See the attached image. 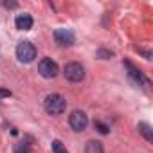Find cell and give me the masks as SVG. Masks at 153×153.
I'll use <instances>...</instances> for the list:
<instances>
[{"mask_svg": "<svg viewBox=\"0 0 153 153\" xmlns=\"http://www.w3.org/2000/svg\"><path fill=\"white\" fill-rule=\"evenodd\" d=\"M137 130H139L140 135H144V139H146L148 142H153V130H151V126H149L148 123H139Z\"/></svg>", "mask_w": 153, "mask_h": 153, "instance_id": "cell-9", "label": "cell"}, {"mask_svg": "<svg viewBox=\"0 0 153 153\" xmlns=\"http://www.w3.org/2000/svg\"><path fill=\"white\" fill-rule=\"evenodd\" d=\"M4 97H11V90L9 88H0V99Z\"/></svg>", "mask_w": 153, "mask_h": 153, "instance_id": "cell-15", "label": "cell"}, {"mask_svg": "<svg viewBox=\"0 0 153 153\" xmlns=\"http://www.w3.org/2000/svg\"><path fill=\"white\" fill-rule=\"evenodd\" d=\"M43 106H45V112L51 114V115H61L65 112V97L59 96V94H49L43 101Z\"/></svg>", "mask_w": 153, "mask_h": 153, "instance_id": "cell-1", "label": "cell"}, {"mask_svg": "<svg viewBox=\"0 0 153 153\" xmlns=\"http://www.w3.org/2000/svg\"><path fill=\"white\" fill-rule=\"evenodd\" d=\"M6 7H16V2H4Z\"/></svg>", "mask_w": 153, "mask_h": 153, "instance_id": "cell-16", "label": "cell"}, {"mask_svg": "<svg viewBox=\"0 0 153 153\" xmlns=\"http://www.w3.org/2000/svg\"><path fill=\"white\" fill-rule=\"evenodd\" d=\"M16 58L22 63H31L36 58V47L31 42H27V40L25 42H20L16 45Z\"/></svg>", "mask_w": 153, "mask_h": 153, "instance_id": "cell-2", "label": "cell"}, {"mask_svg": "<svg viewBox=\"0 0 153 153\" xmlns=\"http://www.w3.org/2000/svg\"><path fill=\"white\" fill-rule=\"evenodd\" d=\"M33 16L31 15H27V13H22V15H16V18H15V27L18 29V31H29L31 27H33Z\"/></svg>", "mask_w": 153, "mask_h": 153, "instance_id": "cell-7", "label": "cell"}, {"mask_svg": "<svg viewBox=\"0 0 153 153\" xmlns=\"http://www.w3.org/2000/svg\"><path fill=\"white\" fill-rule=\"evenodd\" d=\"M15 153H31V148H29V144L20 142V144L15 146Z\"/></svg>", "mask_w": 153, "mask_h": 153, "instance_id": "cell-12", "label": "cell"}, {"mask_svg": "<svg viewBox=\"0 0 153 153\" xmlns=\"http://www.w3.org/2000/svg\"><path fill=\"white\" fill-rule=\"evenodd\" d=\"M52 151L54 153H68L65 149V146L61 144V140H52Z\"/></svg>", "mask_w": 153, "mask_h": 153, "instance_id": "cell-11", "label": "cell"}, {"mask_svg": "<svg viewBox=\"0 0 153 153\" xmlns=\"http://www.w3.org/2000/svg\"><path fill=\"white\" fill-rule=\"evenodd\" d=\"M38 72H40L42 78L52 79V78H56V76H58L59 68H58V63H56V61H52L51 58H43V59L38 63Z\"/></svg>", "mask_w": 153, "mask_h": 153, "instance_id": "cell-3", "label": "cell"}, {"mask_svg": "<svg viewBox=\"0 0 153 153\" xmlns=\"http://www.w3.org/2000/svg\"><path fill=\"white\" fill-rule=\"evenodd\" d=\"M124 65L130 68V78H131V79H133L137 85H140V83H146V78L142 76V72H140V70H137V68H135V67H133L130 61H124Z\"/></svg>", "mask_w": 153, "mask_h": 153, "instance_id": "cell-8", "label": "cell"}, {"mask_svg": "<svg viewBox=\"0 0 153 153\" xmlns=\"http://www.w3.org/2000/svg\"><path fill=\"white\" fill-rule=\"evenodd\" d=\"M63 74H65V78H67L68 81L78 83V81H81V79L85 78V68H83L79 63L72 61V63H67V65H65Z\"/></svg>", "mask_w": 153, "mask_h": 153, "instance_id": "cell-4", "label": "cell"}, {"mask_svg": "<svg viewBox=\"0 0 153 153\" xmlns=\"http://www.w3.org/2000/svg\"><path fill=\"white\" fill-rule=\"evenodd\" d=\"M94 126H96V128H97V130H99L103 135H106V133H108V130H110V128H108L106 124H103L101 121H96V123H94Z\"/></svg>", "mask_w": 153, "mask_h": 153, "instance_id": "cell-13", "label": "cell"}, {"mask_svg": "<svg viewBox=\"0 0 153 153\" xmlns=\"http://www.w3.org/2000/svg\"><path fill=\"white\" fill-rule=\"evenodd\" d=\"M54 38H56V42L61 45V47H68V45H72L74 42H76V34L70 31V29H56V33H54Z\"/></svg>", "mask_w": 153, "mask_h": 153, "instance_id": "cell-6", "label": "cell"}, {"mask_svg": "<svg viewBox=\"0 0 153 153\" xmlns=\"http://www.w3.org/2000/svg\"><path fill=\"white\" fill-rule=\"evenodd\" d=\"M97 56H99V58H103V59H108V58L112 56V52H110V51H106V49H99V51H97Z\"/></svg>", "mask_w": 153, "mask_h": 153, "instance_id": "cell-14", "label": "cell"}, {"mask_svg": "<svg viewBox=\"0 0 153 153\" xmlns=\"http://www.w3.org/2000/svg\"><path fill=\"white\" fill-rule=\"evenodd\" d=\"M103 144L99 140H88L85 146V153H103Z\"/></svg>", "mask_w": 153, "mask_h": 153, "instance_id": "cell-10", "label": "cell"}, {"mask_svg": "<svg viewBox=\"0 0 153 153\" xmlns=\"http://www.w3.org/2000/svg\"><path fill=\"white\" fill-rule=\"evenodd\" d=\"M68 124H70V128H72L74 131H83V130L88 126V117H87V114L81 112V110H74V112L70 114V117H68Z\"/></svg>", "mask_w": 153, "mask_h": 153, "instance_id": "cell-5", "label": "cell"}]
</instances>
